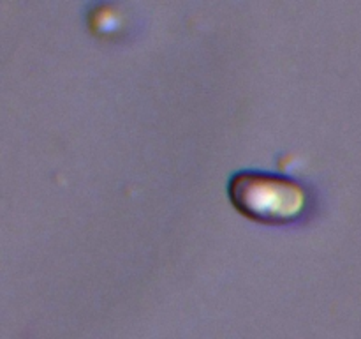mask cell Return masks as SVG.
<instances>
[{
    "label": "cell",
    "mask_w": 361,
    "mask_h": 339,
    "mask_svg": "<svg viewBox=\"0 0 361 339\" xmlns=\"http://www.w3.org/2000/svg\"><path fill=\"white\" fill-rule=\"evenodd\" d=\"M228 193L242 214L270 225L298 221L310 208V193L302 182L270 172L236 173L229 180Z\"/></svg>",
    "instance_id": "obj_1"
}]
</instances>
